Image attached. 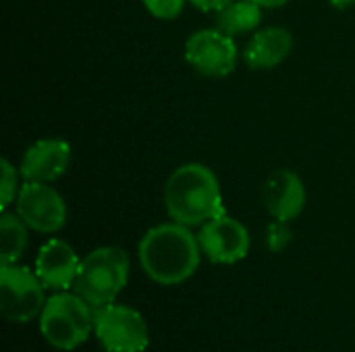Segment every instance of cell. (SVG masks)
I'll return each mask as SVG.
<instances>
[{
  "label": "cell",
  "mask_w": 355,
  "mask_h": 352,
  "mask_svg": "<svg viewBox=\"0 0 355 352\" xmlns=\"http://www.w3.org/2000/svg\"><path fill=\"white\" fill-rule=\"evenodd\" d=\"M27 224L17 212L2 210L0 216V263H17L27 247Z\"/></svg>",
  "instance_id": "obj_15"
},
{
  "label": "cell",
  "mask_w": 355,
  "mask_h": 352,
  "mask_svg": "<svg viewBox=\"0 0 355 352\" xmlns=\"http://www.w3.org/2000/svg\"><path fill=\"white\" fill-rule=\"evenodd\" d=\"M40 332L58 351H75L94 332V307L75 290L52 295L40 313Z\"/></svg>",
  "instance_id": "obj_4"
},
{
  "label": "cell",
  "mask_w": 355,
  "mask_h": 352,
  "mask_svg": "<svg viewBox=\"0 0 355 352\" xmlns=\"http://www.w3.org/2000/svg\"><path fill=\"white\" fill-rule=\"evenodd\" d=\"M329 2H331V6H335V8H339V10L352 8L355 4V0H329Z\"/></svg>",
  "instance_id": "obj_21"
},
{
  "label": "cell",
  "mask_w": 355,
  "mask_h": 352,
  "mask_svg": "<svg viewBox=\"0 0 355 352\" xmlns=\"http://www.w3.org/2000/svg\"><path fill=\"white\" fill-rule=\"evenodd\" d=\"M183 54L196 73L212 79L229 77L237 68L239 60L233 35H227L218 27L193 31L185 41Z\"/></svg>",
  "instance_id": "obj_7"
},
{
  "label": "cell",
  "mask_w": 355,
  "mask_h": 352,
  "mask_svg": "<svg viewBox=\"0 0 355 352\" xmlns=\"http://www.w3.org/2000/svg\"><path fill=\"white\" fill-rule=\"evenodd\" d=\"M262 197L266 212L281 222H293L300 218L308 201L304 180L289 168H277L268 174Z\"/></svg>",
  "instance_id": "obj_11"
},
{
  "label": "cell",
  "mask_w": 355,
  "mask_h": 352,
  "mask_svg": "<svg viewBox=\"0 0 355 352\" xmlns=\"http://www.w3.org/2000/svg\"><path fill=\"white\" fill-rule=\"evenodd\" d=\"M0 166H2V210H8V205L15 203L17 193L21 189V185H19L21 172L6 158H2Z\"/></svg>",
  "instance_id": "obj_16"
},
{
  "label": "cell",
  "mask_w": 355,
  "mask_h": 352,
  "mask_svg": "<svg viewBox=\"0 0 355 352\" xmlns=\"http://www.w3.org/2000/svg\"><path fill=\"white\" fill-rule=\"evenodd\" d=\"M254 2H258L262 8H279V6H285L289 0H254Z\"/></svg>",
  "instance_id": "obj_20"
},
{
  "label": "cell",
  "mask_w": 355,
  "mask_h": 352,
  "mask_svg": "<svg viewBox=\"0 0 355 352\" xmlns=\"http://www.w3.org/2000/svg\"><path fill=\"white\" fill-rule=\"evenodd\" d=\"M164 207L173 222L202 226L227 214L216 174L198 162L183 164L164 183Z\"/></svg>",
  "instance_id": "obj_2"
},
{
  "label": "cell",
  "mask_w": 355,
  "mask_h": 352,
  "mask_svg": "<svg viewBox=\"0 0 355 352\" xmlns=\"http://www.w3.org/2000/svg\"><path fill=\"white\" fill-rule=\"evenodd\" d=\"M137 257L150 280L162 286H177L198 272L202 247L189 226L168 222L150 228L141 237Z\"/></svg>",
  "instance_id": "obj_1"
},
{
  "label": "cell",
  "mask_w": 355,
  "mask_h": 352,
  "mask_svg": "<svg viewBox=\"0 0 355 352\" xmlns=\"http://www.w3.org/2000/svg\"><path fill=\"white\" fill-rule=\"evenodd\" d=\"M129 280V255L121 247H98L81 259L73 290L94 309L114 303Z\"/></svg>",
  "instance_id": "obj_3"
},
{
  "label": "cell",
  "mask_w": 355,
  "mask_h": 352,
  "mask_svg": "<svg viewBox=\"0 0 355 352\" xmlns=\"http://www.w3.org/2000/svg\"><path fill=\"white\" fill-rule=\"evenodd\" d=\"M293 234L289 228V222H281V220H272L266 228V247L272 253H281L289 247Z\"/></svg>",
  "instance_id": "obj_17"
},
{
  "label": "cell",
  "mask_w": 355,
  "mask_h": 352,
  "mask_svg": "<svg viewBox=\"0 0 355 352\" xmlns=\"http://www.w3.org/2000/svg\"><path fill=\"white\" fill-rule=\"evenodd\" d=\"M293 50V33L287 27H266L256 31L243 50V62L254 71L279 66Z\"/></svg>",
  "instance_id": "obj_13"
},
{
  "label": "cell",
  "mask_w": 355,
  "mask_h": 352,
  "mask_svg": "<svg viewBox=\"0 0 355 352\" xmlns=\"http://www.w3.org/2000/svg\"><path fill=\"white\" fill-rule=\"evenodd\" d=\"M44 284L35 272L17 263H0V309L12 324H27L46 305Z\"/></svg>",
  "instance_id": "obj_6"
},
{
  "label": "cell",
  "mask_w": 355,
  "mask_h": 352,
  "mask_svg": "<svg viewBox=\"0 0 355 352\" xmlns=\"http://www.w3.org/2000/svg\"><path fill=\"white\" fill-rule=\"evenodd\" d=\"M79 266L81 259L75 249L60 239L44 243L35 257V274L42 284L52 290H69L75 284Z\"/></svg>",
  "instance_id": "obj_12"
},
{
  "label": "cell",
  "mask_w": 355,
  "mask_h": 352,
  "mask_svg": "<svg viewBox=\"0 0 355 352\" xmlns=\"http://www.w3.org/2000/svg\"><path fill=\"white\" fill-rule=\"evenodd\" d=\"M198 241L202 253L212 263H223V266H231L245 259L252 245L248 228L239 220L227 214L202 224Z\"/></svg>",
  "instance_id": "obj_9"
},
{
  "label": "cell",
  "mask_w": 355,
  "mask_h": 352,
  "mask_svg": "<svg viewBox=\"0 0 355 352\" xmlns=\"http://www.w3.org/2000/svg\"><path fill=\"white\" fill-rule=\"evenodd\" d=\"M15 212L31 230L42 234L58 232L67 224V203L46 183L23 180L15 199Z\"/></svg>",
  "instance_id": "obj_8"
},
{
  "label": "cell",
  "mask_w": 355,
  "mask_h": 352,
  "mask_svg": "<svg viewBox=\"0 0 355 352\" xmlns=\"http://www.w3.org/2000/svg\"><path fill=\"white\" fill-rule=\"evenodd\" d=\"M71 166V145L64 139L50 137L40 139L27 147L21 158L19 172L23 180L29 183H54Z\"/></svg>",
  "instance_id": "obj_10"
},
{
  "label": "cell",
  "mask_w": 355,
  "mask_h": 352,
  "mask_svg": "<svg viewBox=\"0 0 355 352\" xmlns=\"http://www.w3.org/2000/svg\"><path fill=\"white\" fill-rule=\"evenodd\" d=\"M141 2L152 17L162 19V21H171V19H177L181 15L187 0H141Z\"/></svg>",
  "instance_id": "obj_18"
},
{
  "label": "cell",
  "mask_w": 355,
  "mask_h": 352,
  "mask_svg": "<svg viewBox=\"0 0 355 352\" xmlns=\"http://www.w3.org/2000/svg\"><path fill=\"white\" fill-rule=\"evenodd\" d=\"M196 8L204 12H220L225 6H229L233 0H189Z\"/></svg>",
  "instance_id": "obj_19"
},
{
  "label": "cell",
  "mask_w": 355,
  "mask_h": 352,
  "mask_svg": "<svg viewBox=\"0 0 355 352\" xmlns=\"http://www.w3.org/2000/svg\"><path fill=\"white\" fill-rule=\"evenodd\" d=\"M262 21V6L254 0H233L220 12H216V25L227 35H239L254 31Z\"/></svg>",
  "instance_id": "obj_14"
},
{
  "label": "cell",
  "mask_w": 355,
  "mask_h": 352,
  "mask_svg": "<svg viewBox=\"0 0 355 352\" xmlns=\"http://www.w3.org/2000/svg\"><path fill=\"white\" fill-rule=\"evenodd\" d=\"M94 332L106 352H144L150 330L144 315L127 305H102L94 309Z\"/></svg>",
  "instance_id": "obj_5"
}]
</instances>
